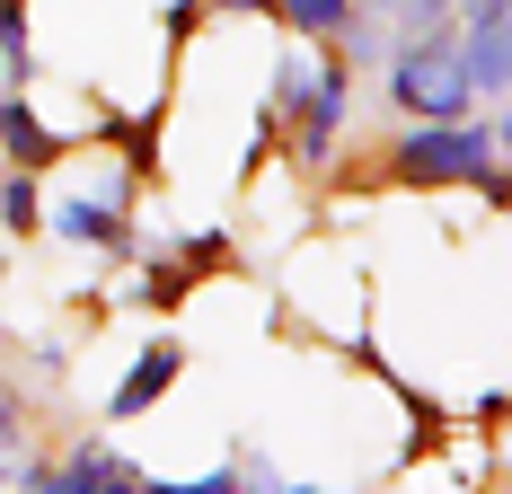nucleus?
Returning <instances> with one entry per match:
<instances>
[{
  "label": "nucleus",
  "instance_id": "obj_1",
  "mask_svg": "<svg viewBox=\"0 0 512 494\" xmlns=\"http://www.w3.org/2000/svg\"><path fill=\"white\" fill-rule=\"evenodd\" d=\"M345 177H354V186H389V195L504 203V106H486V115H468V124H398L380 150H362Z\"/></svg>",
  "mask_w": 512,
  "mask_h": 494
},
{
  "label": "nucleus",
  "instance_id": "obj_2",
  "mask_svg": "<svg viewBox=\"0 0 512 494\" xmlns=\"http://www.w3.org/2000/svg\"><path fill=\"white\" fill-rule=\"evenodd\" d=\"M265 106H274V142L292 159V177H327L345 150V124H354V71L327 45H283Z\"/></svg>",
  "mask_w": 512,
  "mask_h": 494
},
{
  "label": "nucleus",
  "instance_id": "obj_3",
  "mask_svg": "<svg viewBox=\"0 0 512 494\" xmlns=\"http://www.w3.org/2000/svg\"><path fill=\"white\" fill-rule=\"evenodd\" d=\"M380 98L398 124H468V115H486L477 89H468L460 71V45H451V27H433V36H415L380 62Z\"/></svg>",
  "mask_w": 512,
  "mask_h": 494
},
{
  "label": "nucleus",
  "instance_id": "obj_4",
  "mask_svg": "<svg viewBox=\"0 0 512 494\" xmlns=\"http://www.w3.org/2000/svg\"><path fill=\"white\" fill-rule=\"evenodd\" d=\"M451 45H460V71L477 89V106H504L512 98V9L504 0H460Z\"/></svg>",
  "mask_w": 512,
  "mask_h": 494
},
{
  "label": "nucleus",
  "instance_id": "obj_5",
  "mask_svg": "<svg viewBox=\"0 0 512 494\" xmlns=\"http://www.w3.org/2000/svg\"><path fill=\"white\" fill-rule=\"evenodd\" d=\"M45 230H53L62 247H80V256H106V265H142V230H133V212L98 203L89 186H80V195H53V203H45Z\"/></svg>",
  "mask_w": 512,
  "mask_h": 494
},
{
  "label": "nucleus",
  "instance_id": "obj_6",
  "mask_svg": "<svg viewBox=\"0 0 512 494\" xmlns=\"http://www.w3.org/2000/svg\"><path fill=\"white\" fill-rule=\"evenodd\" d=\"M177 380H186V345H177V336H151V345L133 353V371L106 389V424H133V415H151V406L177 389Z\"/></svg>",
  "mask_w": 512,
  "mask_h": 494
},
{
  "label": "nucleus",
  "instance_id": "obj_7",
  "mask_svg": "<svg viewBox=\"0 0 512 494\" xmlns=\"http://www.w3.org/2000/svg\"><path fill=\"white\" fill-rule=\"evenodd\" d=\"M354 18L380 36V53H398V45H415V36H433V27H451L460 0H354Z\"/></svg>",
  "mask_w": 512,
  "mask_h": 494
},
{
  "label": "nucleus",
  "instance_id": "obj_8",
  "mask_svg": "<svg viewBox=\"0 0 512 494\" xmlns=\"http://www.w3.org/2000/svg\"><path fill=\"white\" fill-rule=\"evenodd\" d=\"M71 159V133H53L36 106H18V124H9V142H0V168H18V177H53Z\"/></svg>",
  "mask_w": 512,
  "mask_h": 494
},
{
  "label": "nucleus",
  "instance_id": "obj_9",
  "mask_svg": "<svg viewBox=\"0 0 512 494\" xmlns=\"http://www.w3.org/2000/svg\"><path fill=\"white\" fill-rule=\"evenodd\" d=\"M354 27V0H274V36L292 45H336Z\"/></svg>",
  "mask_w": 512,
  "mask_h": 494
},
{
  "label": "nucleus",
  "instance_id": "obj_10",
  "mask_svg": "<svg viewBox=\"0 0 512 494\" xmlns=\"http://www.w3.org/2000/svg\"><path fill=\"white\" fill-rule=\"evenodd\" d=\"M53 459L80 468V477H106V486H133V477H142V459H133L124 442H106V433H80V442H62Z\"/></svg>",
  "mask_w": 512,
  "mask_h": 494
},
{
  "label": "nucleus",
  "instance_id": "obj_11",
  "mask_svg": "<svg viewBox=\"0 0 512 494\" xmlns=\"http://www.w3.org/2000/svg\"><path fill=\"white\" fill-rule=\"evenodd\" d=\"M168 265H177L186 283L230 274V265H239V239H230V230H186V239H168Z\"/></svg>",
  "mask_w": 512,
  "mask_h": 494
},
{
  "label": "nucleus",
  "instance_id": "obj_12",
  "mask_svg": "<svg viewBox=\"0 0 512 494\" xmlns=\"http://www.w3.org/2000/svg\"><path fill=\"white\" fill-rule=\"evenodd\" d=\"M133 274H142V283H133V300H142L151 318H177V309H186V292H195V283H186L159 247H142V265H133Z\"/></svg>",
  "mask_w": 512,
  "mask_h": 494
},
{
  "label": "nucleus",
  "instance_id": "obj_13",
  "mask_svg": "<svg viewBox=\"0 0 512 494\" xmlns=\"http://www.w3.org/2000/svg\"><path fill=\"white\" fill-rule=\"evenodd\" d=\"M0 230H9V239H36V230H45V177L0 168Z\"/></svg>",
  "mask_w": 512,
  "mask_h": 494
},
{
  "label": "nucleus",
  "instance_id": "obj_14",
  "mask_svg": "<svg viewBox=\"0 0 512 494\" xmlns=\"http://www.w3.org/2000/svg\"><path fill=\"white\" fill-rule=\"evenodd\" d=\"M18 450H36V397H27V380L0 362V459H18Z\"/></svg>",
  "mask_w": 512,
  "mask_h": 494
},
{
  "label": "nucleus",
  "instance_id": "obj_15",
  "mask_svg": "<svg viewBox=\"0 0 512 494\" xmlns=\"http://www.w3.org/2000/svg\"><path fill=\"white\" fill-rule=\"evenodd\" d=\"M204 18H212V0H168V18H159V36H168V45H186V36L204 27Z\"/></svg>",
  "mask_w": 512,
  "mask_h": 494
},
{
  "label": "nucleus",
  "instance_id": "obj_16",
  "mask_svg": "<svg viewBox=\"0 0 512 494\" xmlns=\"http://www.w3.org/2000/svg\"><path fill=\"white\" fill-rule=\"evenodd\" d=\"M9 53H36L27 45V0H0V62H9Z\"/></svg>",
  "mask_w": 512,
  "mask_h": 494
},
{
  "label": "nucleus",
  "instance_id": "obj_17",
  "mask_svg": "<svg viewBox=\"0 0 512 494\" xmlns=\"http://www.w3.org/2000/svg\"><path fill=\"white\" fill-rule=\"evenodd\" d=\"M27 371H36L45 389H62V371H71V353H62V345H27ZM27 371H18V380H27Z\"/></svg>",
  "mask_w": 512,
  "mask_h": 494
},
{
  "label": "nucleus",
  "instance_id": "obj_18",
  "mask_svg": "<svg viewBox=\"0 0 512 494\" xmlns=\"http://www.w3.org/2000/svg\"><path fill=\"white\" fill-rule=\"evenodd\" d=\"M212 18H265L274 27V0H212Z\"/></svg>",
  "mask_w": 512,
  "mask_h": 494
},
{
  "label": "nucleus",
  "instance_id": "obj_19",
  "mask_svg": "<svg viewBox=\"0 0 512 494\" xmlns=\"http://www.w3.org/2000/svg\"><path fill=\"white\" fill-rule=\"evenodd\" d=\"M18 106H27L18 89H0V142H9V124H18Z\"/></svg>",
  "mask_w": 512,
  "mask_h": 494
},
{
  "label": "nucleus",
  "instance_id": "obj_20",
  "mask_svg": "<svg viewBox=\"0 0 512 494\" xmlns=\"http://www.w3.org/2000/svg\"><path fill=\"white\" fill-rule=\"evenodd\" d=\"M274 494H345V486H309V477H283Z\"/></svg>",
  "mask_w": 512,
  "mask_h": 494
},
{
  "label": "nucleus",
  "instance_id": "obj_21",
  "mask_svg": "<svg viewBox=\"0 0 512 494\" xmlns=\"http://www.w3.org/2000/svg\"><path fill=\"white\" fill-rule=\"evenodd\" d=\"M0 283H9V265H0Z\"/></svg>",
  "mask_w": 512,
  "mask_h": 494
},
{
  "label": "nucleus",
  "instance_id": "obj_22",
  "mask_svg": "<svg viewBox=\"0 0 512 494\" xmlns=\"http://www.w3.org/2000/svg\"><path fill=\"white\" fill-rule=\"evenodd\" d=\"M0 477H9V459H0Z\"/></svg>",
  "mask_w": 512,
  "mask_h": 494
}]
</instances>
